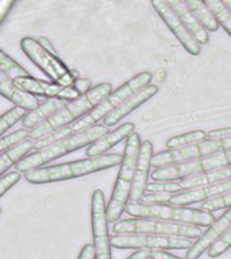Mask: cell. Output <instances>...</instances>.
Returning <instances> with one entry per match:
<instances>
[{
	"label": "cell",
	"instance_id": "obj_8",
	"mask_svg": "<svg viewBox=\"0 0 231 259\" xmlns=\"http://www.w3.org/2000/svg\"><path fill=\"white\" fill-rule=\"evenodd\" d=\"M223 167H231V149L192 161L156 167L150 173V177L153 178V181H180L182 178L190 177L195 174L206 173Z\"/></svg>",
	"mask_w": 231,
	"mask_h": 259
},
{
	"label": "cell",
	"instance_id": "obj_44",
	"mask_svg": "<svg viewBox=\"0 0 231 259\" xmlns=\"http://www.w3.org/2000/svg\"><path fill=\"white\" fill-rule=\"evenodd\" d=\"M222 2L223 4H224V6H226V7L231 11V0H222Z\"/></svg>",
	"mask_w": 231,
	"mask_h": 259
},
{
	"label": "cell",
	"instance_id": "obj_11",
	"mask_svg": "<svg viewBox=\"0 0 231 259\" xmlns=\"http://www.w3.org/2000/svg\"><path fill=\"white\" fill-rule=\"evenodd\" d=\"M230 149L231 137L224 138V139H216V141L204 139V141L185 146V147H181V149L165 150V151H160V153L154 154L153 158H151V166L154 169L156 167H164V166L173 165V163H180V162L192 161V159L207 157V155H211V154Z\"/></svg>",
	"mask_w": 231,
	"mask_h": 259
},
{
	"label": "cell",
	"instance_id": "obj_25",
	"mask_svg": "<svg viewBox=\"0 0 231 259\" xmlns=\"http://www.w3.org/2000/svg\"><path fill=\"white\" fill-rule=\"evenodd\" d=\"M182 2L192 10L195 15L198 16V19L206 27L207 31H218L220 26H219L214 14L206 6L204 0H182Z\"/></svg>",
	"mask_w": 231,
	"mask_h": 259
},
{
	"label": "cell",
	"instance_id": "obj_33",
	"mask_svg": "<svg viewBox=\"0 0 231 259\" xmlns=\"http://www.w3.org/2000/svg\"><path fill=\"white\" fill-rule=\"evenodd\" d=\"M228 248H231V226L226 230V232L208 248V256L210 258H218L224 254Z\"/></svg>",
	"mask_w": 231,
	"mask_h": 259
},
{
	"label": "cell",
	"instance_id": "obj_14",
	"mask_svg": "<svg viewBox=\"0 0 231 259\" xmlns=\"http://www.w3.org/2000/svg\"><path fill=\"white\" fill-rule=\"evenodd\" d=\"M14 84L16 88L22 89L24 92L30 93V95H40V96H46L49 99H61V100H76L77 97L81 95L77 92L73 85L69 87H62V85L53 82V81H42L38 78H32V77H19L15 78Z\"/></svg>",
	"mask_w": 231,
	"mask_h": 259
},
{
	"label": "cell",
	"instance_id": "obj_10",
	"mask_svg": "<svg viewBox=\"0 0 231 259\" xmlns=\"http://www.w3.org/2000/svg\"><path fill=\"white\" fill-rule=\"evenodd\" d=\"M194 244L190 239L160 236L150 234H123L111 236V246L118 250L168 251L188 250Z\"/></svg>",
	"mask_w": 231,
	"mask_h": 259
},
{
	"label": "cell",
	"instance_id": "obj_19",
	"mask_svg": "<svg viewBox=\"0 0 231 259\" xmlns=\"http://www.w3.org/2000/svg\"><path fill=\"white\" fill-rule=\"evenodd\" d=\"M134 130H135L134 123H131V121L123 123L118 128L112 130V131H108L105 135H103L97 141L93 142L92 145H89L87 147L85 155H87V158L104 155L105 151H108V150H111L117 145H119L123 139H127L134 133Z\"/></svg>",
	"mask_w": 231,
	"mask_h": 259
},
{
	"label": "cell",
	"instance_id": "obj_38",
	"mask_svg": "<svg viewBox=\"0 0 231 259\" xmlns=\"http://www.w3.org/2000/svg\"><path fill=\"white\" fill-rule=\"evenodd\" d=\"M72 85L74 87V89H76L77 92L80 93L81 96H83V95H85V93L88 92L89 89L92 88L91 80H88V78H81V77L76 78Z\"/></svg>",
	"mask_w": 231,
	"mask_h": 259
},
{
	"label": "cell",
	"instance_id": "obj_1",
	"mask_svg": "<svg viewBox=\"0 0 231 259\" xmlns=\"http://www.w3.org/2000/svg\"><path fill=\"white\" fill-rule=\"evenodd\" d=\"M122 158L123 155L121 154H104L100 157L85 158V159L70 161L66 163L45 166V167H38V169L24 173V178L26 181L34 185L66 181V180L83 177L87 174L96 173V171L111 169L113 166L121 165Z\"/></svg>",
	"mask_w": 231,
	"mask_h": 259
},
{
	"label": "cell",
	"instance_id": "obj_17",
	"mask_svg": "<svg viewBox=\"0 0 231 259\" xmlns=\"http://www.w3.org/2000/svg\"><path fill=\"white\" fill-rule=\"evenodd\" d=\"M153 143L150 141H143L139 147L138 154L137 166H135V173H134L133 188L130 192L129 201L139 202L142 196L146 192L147 185V178L150 176V167H151V158H153Z\"/></svg>",
	"mask_w": 231,
	"mask_h": 259
},
{
	"label": "cell",
	"instance_id": "obj_2",
	"mask_svg": "<svg viewBox=\"0 0 231 259\" xmlns=\"http://www.w3.org/2000/svg\"><path fill=\"white\" fill-rule=\"evenodd\" d=\"M108 133V127L104 124H96L89 128L80 131V133L72 134L69 137L61 139V141L53 143V145L44 147L38 151H32L23 157L20 161L15 163L16 171L19 173H27L30 170L42 167V165L52 162L57 158H61L66 154L83 149L85 146L92 145L93 142Z\"/></svg>",
	"mask_w": 231,
	"mask_h": 259
},
{
	"label": "cell",
	"instance_id": "obj_5",
	"mask_svg": "<svg viewBox=\"0 0 231 259\" xmlns=\"http://www.w3.org/2000/svg\"><path fill=\"white\" fill-rule=\"evenodd\" d=\"M125 212L131 218L158 219L164 222L181 223L198 227H210L215 222L214 214L211 212L202 210L200 208H188V206H174L170 204H156L147 205L142 202H127Z\"/></svg>",
	"mask_w": 231,
	"mask_h": 259
},
{
	"label": "cell",
	"instance_id": "obj_43",
	"mask_svg": "<svg viewBox=\"0 0 231 259\" xmlns=\"http://www.w3.org/2000/svg\"><path fill=\"white\" fill-rule=\"evenodd\" d=\"M126 259H150V252L149 251H134V254H131L129 258Z\"/></svg>",
	"mask_w": 231,
	"mask_h": 259
},
{
	"label": "cell",
	"instance_id": "obj_30",
	"mask_svg": "<svg viewBox=\"0 0 231 259\" xmlns=\"http://www.w3.org/2000/svg\"><path fill=\"white\" fill-rule=\"evenodd\" d=\"M26 109L20 108L18 105H15L14 108H10L8 111L0 115V137L3 135L7 130H10L12 125L18 123L20 119H23L26 115Z\"/></svg>",
	"mask_w": 231,
	"mask_h": 259
},
{
	"label": "cell",
	"instance_id": "obj_34",
	"mask_svg": "<svg viewBox=\"0 0 231 259\" xmlns=\"http://www.w3.org/2000/svg\"><path fill=\"white\" fill-rule=\"evenodd\" d=\"M146 192H161V193H180L182 192L178 181H151L147 182ZM145 192V193H146Z\"/></svg>",
	"mask_w": 231,
	"mask_h": 259
},
{
	"label": "cell",
	"instance_id": "obj_12",
	"mask_svg": "<svg viewBox=\"0 0 231 259\" xmlns=\"http://www.w3.org/2000/svg\"><path fill=\"white\" fill-rule=\"evenodd\" d=\"M91 226L96 259H112L111 236L108 232L107 204L101 189H95L91 198Z\"/></svg>",
	"mask_w": 231,
	"mask_h": 259
},
{
	"label": "cell",
	"instance_id": "obj_31",
	"mask_svg": "<svg viewBox=\"0 0 231 259\" xmlns=\"http://www.w3.org/2000/svg\"><path fill=\"white\" fill-rule=\"evenodd\" d=\"M230 206H231V190L230 192H227V193L220 194V196H218V197L211 198V200H208V201L202 202L200 209L214 213V212H216V210L224 209V208H230Z\"/></svg>",
	"mask_w": 231,
	"mask_h": 259
},
{
	"label": "cell",
	"instance_id": "obj_15",
	"mask_svg": "<svg viewBox=\"0 0 231 259\" xmlns=\"http://www.w3.org/2000/svg\"><path fill=\"white\" fill-rule=\"evenodd\" d=\"M231 190V178L224 181L215 182L210 185L199 186L194 189L182 190L180 193L173 194L169 200L170 205L174 206H188L194 204H202L208 201L211 198H215L223 193H227Z\"/></svg>",
	"mask_w": 231,
	"mask_h": 259
},
{
	"label": "cell",
	"instance_id": "obj_24",
	"mask_svg": "<svg viewBox=\"0 0 231 259\" xmlns=\"http://www.w3.org/2000/svg\"><path fill=\"white\" fill-rule=\"evenodd\" d=\"M32 146H34V141L26 139V141L20 142V143L11 147L10 150L0 154V177L4 176V173L11 166L15 165L16 162L20 161L27 154H30V151H32Z\"/></svg>",
	"mask_w": 231,
	"mask_h": 259
},
{
	"label": "cell",
	"instance_id": "obj_28",
	"mask_svg": "<svg viewBox=\"0 0 231 259\" xmlns=\"http://www.w3.org/2000/svg\"><path fill=\"white\" fill-rule=\"evenodd\" d=\"M0 70L4 72L12 80L19 78V77H28V72L23 66H20L16 61H14L11 57L6 54L3 50H0Z\"/></svg>",
	"mask_w": 231,
	"mask_h": 259
},
{
	"label": "cell",
	"instance_id": "obj_4",
	"mask_svg": "<svg viewBox=\"0 0 231 259\" xmlns=\"http://www.w3.org/2000/svg\"><path fill=\"white\" fill-rule=\"evenodd\" d=\"M141 143V137L135 131L126 139L125 153H123V158H122L121 169L118 173L117 182L113 186L109 202L107 204L108 223H117L123 213L127 202H129Z\"/></svg>",
	"mask_w": 231,
	"mask_h": 259
},
{
	"label": "cell",
	"instance_id": "obj_36",
	"mask_svg": "<svg viewBox=\"0 0 231 259\" xmlns=\"http://www.w3.org/2000/svg\"><path fill=\"white\" fill-rule=\"evenodd\" d=\"M19 180V171H10V173H6L4 176H2V177H0V197H2L6 192H8V190L11 189L15 184H18Z\"/></svg>",
	"mask_w": 231,
	"mask_h": 259
},
{
	"label": "cell",
	"instance_id": "obj_23",
	"mask_svg": "<svg viewBox=\"0 0 231 259\" xmlns=\"http://www.w3.org/2000/svg\"><path fill=\"white\" fill-rule=\"evenodd\" d=\"M231 178V167H223V169L211 170V171H206V173L195 174L190 177L182 178L178 181L182 190L194 189V188H199V186L210 185V184H215V182L224 181Z\"/></svg>",
	"mask_w": 231,
	"mask_h": 259
},
{
	"label": "cell",
	"instance_id": "obj_7",
	"mask_svg": "<svg viewBox=\"0 0 231 259\" xmlns=\"http://www.w3.org/2000/svg\"><path fill=\"white\" fill-rule=\"evenodd\" d=\"M115 235L123 234H150L160 236H174V238L198 239L202 236L203 231L200 227L158 220V219L131 218L117 222L112 227Z\"/></svg>",
	"mask_w": 231,
	"mask_h": 259
},
{
	"label": "cell",
	"instance_id": "obj_26",
	"mask_svg": "<svg viewBox=\"0 0 231 259\" xmlns=\"http://www.w3.org/2000/svg\"><path fill=\"white\" fill-rule=\"evenodd\" d=\"M206 131H203V130H194V131H189V133L180 134V135L169 138L166 141L165 147L166 150H174L181 149V147H185V146L194 145V143L204 141L206 139Z\"/></svg>",
	"mask_w": 231,
	"mask_h": 259
},
{
	"label": "cell",
	"instance_id": "obj_45",
	"mask_svg": "<svg viewBox=\"0 0 231 259\" xmlns=\"http://www.w3.org/2000/svg\"><path fill=\"white\" fill-rule=\"evenodd\" d=\"M0 213H2V208H0Z\"/></svg>",
	"mask_w": 231,
	"mask_h": 259
},
{
	"label": "cell",
	"instance_id": "obj_40",
	"mask_svg": "<svg viewBox=\"0 0 231 259\" xmlns=\"http://www.w3.org/2000/svg\"><path fill=\"white\" fill-rule=\"evenodd\" d=\"M77 259H96V252H95V247L93 244H85L81 248L79 258Z\"/></svg>",
	"mask_w": 231,
	"mask_h": 259
},
{
	"label": "cell",
	"instance_id": "obj_41",
	"mask_svg": "<svg viewBox=\"0 0 231 259\" xmlns=\"http://www.w3.org/2000/svg\"><path fill=\"white\" fill-rule=\"evenodd\" d=\"M150 259H182L168 251H150Z\"/></svg>",
	"mask_w": 231,
	"mask_h": 259
},
{
	"label": "cell",
	"instance_id": "obj_32",
	"mask_svg": "<svg viewBox=\"0 0 231 259\" xmlns=\"http://www.w3.org/2000/svg\"><path fill=\"white\" fill-rule=\"evenodd\" d=\"M28 134L30 131L26 128H20V130H16L14 133H11L10 135H6L0 139V154L4 153V151H7L10 150L11 147L16 146L18 143L20 142L26 141L28 138Z\"/></svg>",
	"mask_w": 231,
	"mask_h": 259
},
{
	"label": "cell",
	"instance_id": "obj_13",
	"mask_svg": "<svg viewBox=\"0 0 231 259\" xmlns=\"http://www.w3.org/2000/svg\"><path fill=\"white\" fill-rule=\"evenodd\" d=\"M150 3L153 6L160 18L164 20V23L169 27V30L173 32V35L178 39V42L182 45V48L189 53L190 56H199L202 49L198 40L195 39V36L190 34V31L185 27V24L182 23L177 14L170 8V6L166 3V0H150Z\"/></svg>",
	"mask_w": 231,
	"mask_h": 259
},
{
	"label": "cell",
	"instance_id": "obj_37",
	"mask_svg": "<svg viewBox=\"0 0 231 259\" xmlns=\"http://www.w3.org/2000/svg\"><path fill=\"white\" fill-rule=\"evenodd\" d=\"M231 137V127H224V128H216L207 131L206 139L210 141H216V139H224V138Z\"/></svg>",
	"mask_w": 231,
	"mask_h": 259
},
{
	"label": "cell",
	"instance_id": "obj_27",
	"mask_svg": "<svg viewBox=\"0 0 231 259\" xmlns=\"http://www.w3.org/2000/svg\"><path fill=\"white\" fill-rule=\"evenodd\" d=\"M204 3L218 20L219 26H222L228 35L231 36V11L223 4L222 0H204Z\"/></svg>",
	"mask_w": 231,
	"mask_h": 259
},
{
	"label": "cell",
	"instance_id": "obj_16",
	"mask_svg": "<svg viewBox=\"0 0 231 259\" xmlns=\"http://www.w3.org/2000/svg\"><path fill=\"white\" fill-rule=\"evenodd\" d=\"M231 226V206L227 208V210L216 219L208 230L204 231L200 238H198L194 242L192 247L188 248L185 252V259H199L206 251H208L212 244L222 236L228 227Z\"/></svg>",
	"mask_w": 231,
	"mask_h": 259
},
{
	"label": "cell",
	"instance_id": "obj_18",
	"mask_svg": "<svg viewBox=\"0 0 231 259\" xmlns=\"http://www.w3.org/2000/svg\"><path fill=\"white\" fill-rule=\"evenodd\" d=\"M158 92L157 85L150 84L145 88H142L141 91H138L137 93H134L130 97H127L123 103H122L118 108H115L112 112H109L107 116L103 119V124L105 127H112V125L118 124L119 121L126 117L129 113H131L134 109H137L139 105H142L143 103H146L147 100H150L151 97H154Z\"/></svg>",
	"mask_w": 231,
	"mask_h": 259
},
{
	"label": "cell",
	"instance_id": "obj_39",
	"mask_svg": "<svg viewBox=\"0 0 231 259\" xmlns=\"http://www.w3.org/2000/svg\"><path fill=\"white\" fill-rule=\"evenodd\" d=\"M16 0H0V24L6 19V16L8 15V12L11 11L12 6Z\"/></svg>",
	"mask_w": 231,
	"mask_h": 259
},
{
	"label": "cell",
	"instance_id": "obj_20",
	"mask_svg": "<svg viewBox=\"0 0 231 259\" xmlns=\"http://www.w3.org/2000/svg\"><path fill=\"white\" fill-rule=\"evenodd\" d=\"M166 3L169 4L170 8L177 14L180 20L185 24V27L189 30L190 34L195 36V39L198 40L200 46L210 44V34L206 30V27L200 23L198 16L195 15L192 10L182 0H166Z\"/></svg>",
	"mask_w": 231,
	"mask_h": 259
},
{
	"label": "cell",
	"instance_id": "obj_6",
	"mask_svg": "<svg viewBox=\"0 0 231 259\" xmlns=\"http://www.w3.org/2000/svg\"><path fill=\"white\" fill-rule=\"evenodd\" d=\"M153 80V74L150 72H141L131 77L129 81H126L125 84L121 85L119 88L115 89L113 92H111L108 96L105 97L104 100H101L99 104L93 109H91L87 115L80 117L79 120L70 124L72 133H80L84 130L96 125L100 120H103L109 112H112L113 109L118 108L123 101L130 97L134 93H137L138 91H141L142 88H145L147 85H150Z\"/></svg>",
	"mask_w": 231,
	"mask_h": 259
},
{
	"label": "cell",
	"instance_id": "obj_42",
	"mask_svg": "<svg viewBox=\"0 0 231 259\" xmlns=\"http://www.w3.org/2000/svg\"><path fill=\"white\" fill-rule=\"evenodd\" d=\"M38 42H40L41 46H42L44 49H46L49 53H52V54H54V56H58V54H57V52H56V49L53 48L52 42H50V40H49L46 36H41L40 39H38Z\"/></svg>",
	"mask_w": 231,
	"mask_h": 259
},
{
	"label": "cell",
	"instance_id": "obj_9",
	"mask_svg": "<svg viewBox=\"0 0 231 259\" xmlns=\"http://www.w3.org/2000/svg\"><path fill=\"white\" fill-rule=\"evenodd\" d=\"M20 48L28 60L34 62L53 82L62 87H69L74 82L76 73L69 70L68 66L60 60V57L54 56L42 48L38 40L31 36H24L20 40Z\"/></svg>",
	"mask_w": 231,
	"mask_h": 259
},
{
	"label": "cell",
	"instance_id": "obj_35",
	"mask_svg": "<svg viewBox=\"0 0 231 259\" xmlns=\"http://www.w3.org/2000/svg\"><path fill=\"white\" fill-rule=\"evenodd\" d=\"M173 193H161V192H146L142 196L141 201L142 204H147V205H156V204H169L170 197Z\"/></svg>",
	"mask_w": 231,
	"mask_h": 259
},
{
	"label": "cell",
	"instance_id": "obj_22",
	"mask_svg": "<svg viewBox=\"0 0 231 259\" xmlns=\"http://www.w3.org/2000/svg\"><path fill=\"white\" fill-rule=\"evenodd\" d=\"M66 105V101L61 100V99H48L44 103H41L35 109L28 111L24 117L22 119V127L26 130H32L42 124L44 121H46L50 116H53L54 113L58 112L61 108H64Z\"/></svg>",
	"mask_w": 231,
	"mask_h": 259
},
{
	"label": "cell",
	"instance_id": "obj_3",
	"mask_svg": "<svg viewBox=\"0 0 231 259\" xmlns=\"http://www.w3.org/2000/svg\"><path fill=\"white\" fill-rule=\"evenodd\" d=\"M111 92H112V85L109 82H101V84H97L96 87H92L85 95L77 97L76 100L66 103L64 108H61L58 112L49 117L48 120L44 121L42 124L30 130L28 139L36 141V139L56 131L57 128L72 124L76 120H79L80 117L87 115L91 109L95 108Z\"/></svg>",
	"mask_w": 231,
	"mask_h": 259
},
{
	"label": "cell",
	"instance_id": "obj_21",
	"mask_svg": "<svg viewBox=\"0 0 231 259\" xmlns=\"http://www.w3.org/2000/svg\"><path fill=\"white\" fill-rule=\"evenodd\" d=\"M0 95L26 111H32L41 104L38 99L34 97V95H30L22 89L16 88L11 77H8L2 70H0Z\"/></svg>",
	"mask_w": 231,
	"mask_h": 259
},
{
	"label": "cell",
	"instance_id": "obj_29",
	"mask_svg": "<svg viewBox=\"0 0 231 259\" xmlns=\"http://www.w3.org/2000/svg\"><path fill=\"white\" fill-rule=\"evenodd\" d=\"M72 134L73 133H72V128H70V125H65V127L57 128L56 131H53V133L48 134V135H45V137L34 141L32 151H38V150L44 149V147H48V146L53 145V143H56V142L61 141V139H64V138L72 135Z\"/></svg>",
	"mask_w": 231,
	"mask_h": 259
}]
</instances>
